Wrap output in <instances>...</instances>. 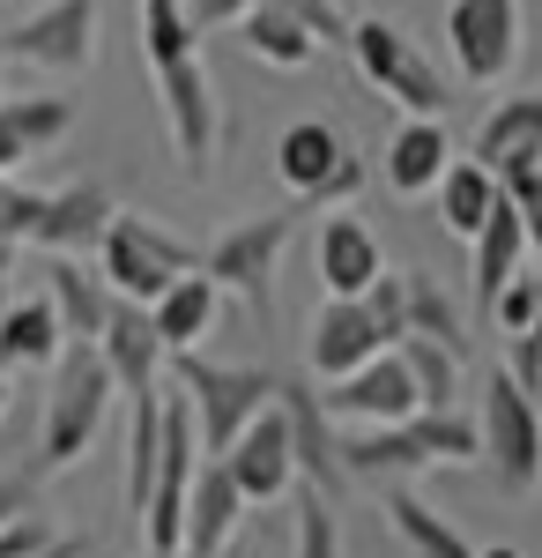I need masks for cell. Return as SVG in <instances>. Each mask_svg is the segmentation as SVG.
I'll return each mask as SVG.
<instances>
[{"instance_id": "cell-1", "label": "cell", "mask_w": 542, "mask_h": 558, "mask_svg": "<svg viewBox=\"0 0 542 558\" xmlns=\"http://www.w3.org/2000/svg\"><path fill=\"white\" fill-rule=\"evenodd\" d=\"M141 52H149V75H157V105H164V128L178 165L201 179L215 165V142H223V97L209 83V60H201V31L186 15V0H141Z\"/></svg>"}, {"instance_id": "cell-2", "label": "cell", "mask_w": 542, "mask_h": 558, "mask_svg": "<svg viewBox=\"0 0 542 558\" xmlns=\"http://www.w3.org/2000/svg\"><path fill=\"white\" fill-rule=\"evenodd\" d=\"M483 462V432L460 410H417L402 425H342V470L349 484H402V476Z\"/></svg>"}, {"instance_id": "cell-3", "label": "cell", "mask_w": 542, "mask_h": 558, "mask_svg": "<svg viewBox=\"0 0 542 558\" xmlns=\"http://www.w3.org/2000/svg\"><path fill=\"white\" fill-rule=\"evenodd\" d=\"M112 373H104V357L97 343H67L52 357V387H45V417H38V447H30V470L38 476H60L75 470L89 447H97V432L112 417Z\"/></svg>"}, {"instance_id": "cell-4", "label": "cell", "mask_w": 542, "mask_h": 558, "mask_svg": "<svg viewBox=\"0 0 542 558\" xmlns=\"http://www.w3.org/2000/svg\"><path fill=\"white\" fill-rule=\"evenodd\" d=\"M342 52H349L357 75H365L379 97H394L409 120H446L454 89H446V75L417 52V38H409L402 23H386V15H349V45H342Z\"/></svg>"}, {"instance_id": "cell-5", "label": "cell", "mask_w": 542, "mask_h": 558, "mask_svg": "<svg viewBox=\"0 0 542 558\" xmlns=\"http://www.w3.org/2000/svg\"><path fill=\"white\" fill-rule=\"evenodd\" d=\"M297 209H268V216H238L231 231H215V246H201V276H209L215 291H231V299L252 305V320H275V268L291 254Z\"/></svg>"}, {"instance_id": "cell-6", "label": "cell", "mask_w": 542, "mask_h": 558, "mask_svg": "<svg viewBox=\"0 0 542 558\" xmlns=\"http://www.w3.org/2000/svg\"><path fill=\"white\" fill-rule=\"evenodd\" d=\"M171 373H178V395L194 402L201 454H223V447L275 402V387H283L268 365H215V357H201V350H171Z\"/></svg>"}, {"instance_id": "cell-7", "label": "cell", "mask_w": 542, "mask_h": 558, "mask_svg": "<svg viewBox=\"0 0 542 558\" xmlns=\"http://www.w3.org/2000/svg\"><path fill=\"white\" fill-rule=\"evenodd\" d=\"M476 432H483V462L498 476V492L505 499H528L542 484V402L505 365L483 373V417H476Z\"/></svg>"}, {"instance_id": "cell-8", "label": "cell", "mask_w": 542, "mask_h": 558, "mask_svg": "<svg viewBox=\"0 0 542 558\" xmlns=\"http://www.w3.org/2000/svg\"><path fill=\"white\" fill-rule=\"evenodd\" d=\"M97 268H104V283H112L120 299L149 305V299H164L186 268H201V246H186V239H171L164 223L120 209L104 223V239H97Z\"/></svg>"}, {"instance_id": "cell-9", "label": "cell", "mask_w": 542, "mask_h": 558, "mask_svg": "<svg viewBox=\"0 0 542 558\" xmlns=\"http://www.w3.org/2000/svg\"><path fill=\"white\" fill-rule=\"evenodd\" d=\"M446 52L468 89H498L520 68V0H446Z\"/></svg>"}, {"instance_id": "cell-10", "label": "cell", "mask_w": 542, "mask_h": 558, "mask_svg": "<svg viewBox=\"0 0 542 558\" xmlns=\"http://www.w3.org/2000/svg\"><path fill=\"white\" fill-rule=\"evenodd\" d=\"M8 60L23 68H45V75H83L97 60V0H38L30 15H15L8 31Z\"/></svg>"}, {"instance_id": "cell-11", "label": "cell", "mask_w": 542, "mask_h": 558, "mask_svg": "<svg viewBox=\"0 0 542 558\" xmlns=\"http://www.w3.org/2000/svg\"><path fill=\"white\" fill-rule=\"evenodd\" d=\"M320 402H328L334 425H402V417H417V380H409V365L394 357V350H379L365 357L357 373H342V380L320 387Z\"/></svg>"}, {"instance_id": "cell-12", "label": "cell", "mask_w": 542, "mask_h": 558, "mask_svg": "<svg viewBox=\"0 0 542 558\" xmlns=\"http://www.w3.org/2000/svg\"><path fill=\"white\" fill-rule=\"evenodd\" d=\"M275 410H283V425H291V462H297V484H312V492L342 499V492H349V470H342V425L328 417L320 387L283 380V387H275Z\"/></svg>"}, {"instance_id": "cell-13", "label": "cell", "mask_w": 542, "mask_h": 558, "mask_svg": "<svg viewBox=\"0 0 542 558\" xmlns=\"http://www.w3.org/2000/svg\"><path fill=\"white\" fill-rule=\"evenodd\" d=\"M223 470H231V484L246 492V507H275V499H291L297 484V462H291V425H283V410L268 402L260 417H252L223 454H215Z\"/></svg>"}, {"instance_id": "cell-14", "label": "cell", "mask_w": 542, "mask_h": 558, "mask_svg": "<svg viewBox=\"0 0 542 558\" xmlns=\"http://www.w3.org/2000/svg\"><path fill=\"white\" fill-rule=\"evenodd\" d=\"M97 357H104V373H112L120 395H157V380H164V343H157L149 305L112 299V320L97 328Z\"/></svg>"}, {"instance_id": "cell-15", "label": "cell", "mask_w": 542, "mask_h": 558, "mask_svg": "<svg viewBox=\"0 0 542 558\" xmlns=\"http://www.w3.org/2000/svg\"><path fill=\"white\" fill-rule=\"evenodd\" d=\"M238 521H246V492L231 484V470H223L215 454H201V476H194V492H186L178 558H223L231 536H238Z\"/></svg>"}, {"instance_id": "cell-16", "label": "cell", "mask_w": 542, "mask_h": 558, "mask_svg": "<svg viewBox=\"0 0 542 558\" xmlns=\"http://www.w3.org/2000/svg\"><path fill=\"white\" fill-rule=\"evenodd\" d=\"M112 216H120L112 186H97V179H75V186L45 194L30 246H38V254H97V239H104V223H112Z\"/></svg>"}, {"instance_id": "cell-17", "label": "cell", "mask_w": 542, "mask_h": 558, "mask_svg": "<svg viewBox=\"0 0 542 558\" xmlns=\"http://www.w3.org/2000/svg\"><path fill=\"white\" fill-rule=\"evenodd\" d=\"M379 350H386V336H379V320H372V305H365V299H328L320 313H312V343H305V357H312L320 380L357 373V365L379 357Z\"/></svg>"}, {"instance_id": "cell-18", "label": "cell", "mask_w": 542, "mask_h": 558, "mask_svg": "<svg viewBox=\"0 0 542 558\" xmlns=\"http://www.w3.org/2000/svg\"><path fill=\"white\" fill-rule=\"evenodd\" d=\"M528 254H535V246H528V223H520V209L498 194V209L483 216V231L468 239V291H476V313H483V320H491V299L528 268Z\"/></svg>"}, {"instance_id": "cell-19", "label": "cell", "mask_w": 542, "mask_h": 558, "mask_svg": "<svg viewBox=\"0 0 542 558\" xmlns=\"http://www.w3.org/2000/svg\"><path fill=\"white\" fill-rule=\"evenodd\" d=\"M45 299L60 313V328H67V343H97V328L112 320V283H104V268H89L83 254H45Z\"/></svg>"}, {"instance_id": "cell-20", "label": "cell", "mask_w": 542, "mask_h": 558, "mask_svg": "<svg viewBox=\"0 0 542 558\" xmlns=\"http://www.w3.org/2000/svg\"><path fill=\"white\" fill-rule=\"evenodd\" d=\"M379 268H386L379 231L357 209H342V216L320 223V283H328V299H365L379 283Z\"/></svg>"}, {"instance_id": "cell-21", "label": "cell", "mask_w": 542, "mask_h": 558, "mask_svg": "<svg viewBox=\"0 0 542 558\" xmlns=\"http://www.w3.org/2000/svg\"><path fill=\"white\" fill-rule=\"evenodd\" d=\"M446 165H454V134H446V120H402V128L386 134V157H379V172H386V186H394L402 202L431 194Z\"/></svg>"}, {"instance_id": "cell-22", "label": "cell", "mask_w": 542, "mask_h": 558, "mask_svg": "<svg viewBox=\"0 0 542 558\" xmlns=\"http://www.w3.org/2000/svg\"><path fill=\"white\" fill-rule=\"evenodd\" d=\"M468 157L476 165H513V157H542V89H520V97H498L491 112H483V128L468 142Z\"/></svg>"}, {"instance_id": "cell-23", "label": "cell", "mask_w": 542, "mask_h": 558, "mask_svg": "<svg viewBox=\"0 0 542 558\" xmlns=\"http://www.w3.org/2000/svg\"><path fill=\"white\" fill-rule=\"evenodd\" d=\"M215 313H223V291H215L201 268H186L164 299H149V320H157V343H164V357H171V350H201V336L215 328Z\"/></svg>"}, {"instance_id": "cell-24", "label": "cell", "mask_w": 542, "mask_h": 558, "mask_svg": "<svg viewBox=\"0 0 542 558\" xmlns=\"http://www.w3.org/2000/svg\"><path fill=\"white\" fill-rule=\"evenodd\" d=\"M60 350H67V328L52 299H23L0 313V373H52Z\"/></svg>"}, {"instance_id": "cell-25", "label": "cell", "mask_w": 542, "mask_h": 558, "mask_svg": "<svg viewBox=\"0 0 542 558\" xmlns=\"http://www.w3.org/2000/svg\"><path fill=\"white\" fill-rule=\"evenodd\" d=\"M386 529L402 536L409 558H476V544L460 536L454 521L439 514L431 499H417V484H386Z\"/></svg>"}, {"instance_id": "cell-26", "label": "cell", "mask_w": 542, "mask_h": 558, "mask_svg": "<svg viewBox=\"0 0 542 558\" xmlns=\"http://www.w3.org/2000/svg\"><path fill=\"white\" fill-rule=\"evenodd\" d=\"M342 157H349V142H342L334 120H297V128H283V142H275V179H283L291 194H312Z\"/></svg>"}, {"instance_id": "cell-27", "label": "cell", "mask_w": 542, "mask_h": 558, "mask_svg": "<svg viewBox=\"0 0 542 558\" xmlns=\"http://www.w3.org/2000/svg\"><path fill=\"white\" fill-rule=\"evenodd\" d=\"M431 194H439V223L468 246V239L483 231V216L498 209V172H491V165H476V157H454V165L439 172Z\"/></svg>"}, {"instance_id": "cell-28", "label": "cell", "mask_w": 542, "mask_h": 558, "mask_svg": "<svg viewBox=\"0 0 542 558\" xmlns=\"http://www.w3.org/2000/svg\"><path fill=\"white\" fill-rule=\"evenodd\" d=\"M231 31H238V45H246L252 60H268V68H312V60H320V38H312L305 23H291V15H283L275 0L246 8V15H238Z\"/></svg>"}, {"instance_id": "cell-29", "label": "cell", "mask_w": 542, "mask_h": 558, "mask_svg": "<svg viewBox=\"0 0 542 558\" xmlns=\"http://www.w3.org/2000/svg\"><path fill=\"white\" fill-rule=\"evenodd\" d=\"M402 291H409V336H431V343H446L454 357H468V320H460L454 291L439 276H423V268H402Z\"/></svg>"}, {"instance_id": "cell-30", "label": "cell", "mask_w": 542, "mask_h": 558, "mask_svg": "<svg viewBox=\"0 0 542 558\" xmlns=\"http://www.w3.org/2000/svg\"><path fill=\"white\" fill-rule=\"evenodd\" d=\"M394 357L409 365L423 410H460V365H468V357H454V350L431 343V336H402V343H394Z\"/></svg>"}, {"instance_id": "cell-31", "label": "cell", "mask_w": 542, "mask_h": 558, "mask_svg": "<svg viewBox=\"0 0 542 558\" xmlns=\"http://www.w3.org/2000/svg\"><path fill=\"white\" fill-rule=\"evenodd\" d=\"M126 402H134V425H126V514H141L149 484H157V402H164V387L157 395H126Z\"/></svg>"}, {"instance_id": "cell-32", "label": "cell", "mask_w": 542, "mask_h": 558, "mask_svg": "<svg viewBox=\"0 0 542 558\" xmlns=\"http://www.w3.org/2000/svg\"><path fill=\"white\" fill-rule=\"evenodd\" d=\"M297 514H291V558H342V514H334L328 492L312 484H291Z\"/></svg>"}, {"instance_id": "cell-33", "label": "cell", "mask_w": 542, "mask_h": 558, "mask_svg": "<svg viewBox=\"0 0 542 558\" xmlns=\"http://www.w3.org/2000/svg\"><path fill=\"white\" fill-rule=\"evenodd\" d=\"M0 105H8V120H15V134H23V142H30V157H38V149H60V142H67V134H75V97H0Z\"/></svg>"}, {"instance_id": "cell-34", "label": "cell", "mask_w": 542, "mask_h": 558, "mask_svg": "<svg viewBox=\"0 0 542 558\" xmlns=\"http://www.w3.org/2000/svg\"><path fill=\"white\" fill-rule=\"evenodd\" d=\"M498 194L520 209V223H528V246L542 254V157H513V165H498Z\"/></svg>"}, {"instance_id": "cell-35", "label": "cell", "mask_w": 542, "mask_h": 558, "mask_svg": "<svg viewBox=\"0 0 542 558\" xmlns=\"http://www.w3.org/2000/svg\"><path fill=\"white\" fill-rule=\"evenodd\" d=\"M357 194H365V157H357V149H349V157H342V165H334V172L320 179V186H312V194H297L291 209H297V216H328V209H349V202H357Z\"/></svg>"}, {"instance_id": "cell-36", "label": "cell", "mask_w": 542, "mask_h": 558, "mask_svg": "<svg viewBox=\"0 0 542 558\" xmlns=\"http://www.w3.org/2000/svg\"><path fill=\"white\" fill-rule=\"evenodd\" d=\"M38 209H45L38 186H23L15 172H0V239H8V246H30V231H38Z\"/></svg>"}, {"instance_id": "cell-37", "label": "cell", "mask_w": 542, "mask_h": 558, "mask_svg": "<svg viewBox=\"0 0 542 558\" xmlns=\"http://www.w3.org/2000/svg\"><path fill=\"white\" fill-rule=\"evenodd\" d=\"M365 305H372L379 336H386V350L409 336V291H402V268H379V283L365 291Z\"/></svg>"}, {"instance_id": "cell-38", "label": "cell", "mask_w": 542, "mask_h": 558, "mask_svg": "<svg viewBox=\"0 0 542 558\" xmlns=\"http://www.w3.org/2000/svg\"><path fill=\"white\" fill-rule=\"evenodd\" d=\"M275 8H283L291 23H305V31L320 38V52H328V45H349V8H342V0H275Z\"/></svg>"}, {"instance_id": "cell-39", "label": "cell", "mask_w": 542, "mask_h": 558, "mask_svg": "<svg viewBox=\"0 0 542 558\" xmlns=\"http://www.w3.org/2000/svg\"><path fill=\"white\" fill-rule=\"evenodd\" d=\"M491 328H505V336H528L535 328V268H520L498 299H491Z\"/></svg>"}, {"instance_id": "cell-40", "label": "cell", "mask_w": 542, "mask_h": 558, "mask_svg": "<svg viewBox=\"0 0 542 558\" xmlns=\"http://www.w3.org/2000/svg\"><path fill=\"white\" fill-rule=\"evenodd\" d=\"M505 373L542 402V336H535V328H528V336H505Z\"/></svg>"}, {"instance_id": "cell-41", "label": "cell", "mask_w": 542, "mask_h": 558, "mask_svg": "<svg viewBox=\"0 0 542 558\" xmlns=\"http://www.w3.org/2000/svg\"><path fill=\"white\" fill-rule=\"evenodd\" d=\"M38 484L45 476L23 462V470H0V521H15V514H38Z\"/></svg>"}, {"instance_id": "cell-42", "label": "cell", "mask_w": 542, "mask_h": 558, "mask_svg": "<svg viewBox=\"0 0 542 558\" xmlns=\"http://www.w3.org/2000/svg\"><path fill=\"white\" fill-rule=\"evenodd\" d=\"M52 544V529H45L38 514H15V521H0V558H30Z\"/></svg>"}, {"instance_id": "cell-43", "label": "cell", "mask_w": 542, "mask_h": 558, "mask_svg": "<svg viewBox=\"0 0 542 558\" xmlns=\"http://www.w3.org/2000/svg\"><path fill=\"white\" fill-rule=\"evenodd\" d=\"M246 8H260V0H186V15H194V31H231Z\"/></svg>"}, {"instance_id": "cell-44", "label": "cell", "mask_w": 542, "mask_h": 558, "mask_svg": "<svg viewBox=\"0 0 542 558\" xmlns=\"http://www.w3.org/2000/svg\"><path fill=\"white\" fill-rule=\"evenodd\" d=\"M15 165H30V142L15 134V120H8V105H0V172H15Z\"/></svg>"}, {"instance_id": "cell-45", "label": "cell", "mask_w": 542, "mask_h": 558, "mask_svg": "<svg viewBox=\"0 0 542 558\" xmlns=\"http://www.w3.org/2000/svg\"><path fill=\"white\" fill-rule=\"evenodd\" d=\"M30 558H89V544H83V536H52V544L30 551Z\"/></svg>"}, {"instance_id": "cell-46", "label": "cell", "mask_w": 542, "mask_h": 558, "mask_svg": "<svg viewBox=\"0 0 542 558\" xmlns=\"http://www.w3.org/2000/svg\"><path fill=\"white\" fill-rule=\"evenodd\" d=\"M535 336H542V254H535Z\"/></svg>"}, {"instance_id": "cell-47", "label": "cell", "mask_w": 542, "mask_h": 558, "mask_svg": "<svg viewBox=\"0 0 542 558\" xmlns=\"http://www.w3.org/2000/svg\"><path fill=\"white\" fill-rule=\"evenodd\" d=\"M476 558H528V551H513V544H491V551H476Z\"/></svg>"}, {"instance_id": "cell-48", "label": "cell", "mask_w": 542, "mask_h": 558, "mask_svg": "<svg viewBox=\"0 0 542 558\" xmlns=\"http://www.w3.org/2000/svg\"><path fill=\"white\" fill-rule=\"evenodd\" d=\"M8 268H15V246H8V239H0V283H8Z\"/></svg>"}, {"instance_id": "cell-49", "label": "cell", "mask_w": 542, "mask_h": 558, "mask_svg": "<svg viewBox=\"0 0 542 558\" xmlns=\"http://www.w3.org/2000/svg\"><path fill=\"white\" fill-rule=\"evenodd\" d=\"M0 417H8V373H0Z\"/></svg>"}, {"instance_id": "cell-50", "label": "cell", "mask_w": 542, "mask_h": 558, "mask_svg": "<svg viewBox=\"0 0 542 558\" xmlns=\"http://www.w3.org/2000/svg\"><path fill=\"white\" fill-rule=\"evenodd\" d=\"M0 68H8V45H0Z\"/></svg>"}]
</instances>
